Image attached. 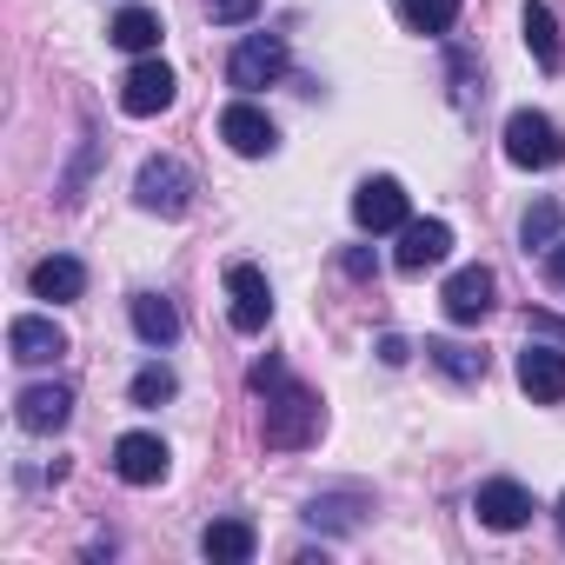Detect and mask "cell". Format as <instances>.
Returning a JSON list of instances; mask_svg holds the SVG:
<instances>
[{"mask_svg":"<svg viewBox=\"0 0 565 565\" xmlns=\"http://www.w3.org/2000/svg\"><path fill=\"white\" fill-rule=\"evenodd\" d=\"M81 294H87V266H81V259L54 253V259H41V266H34V300L67 307V300H81Z\"/></svg>","mask_w":565,"mask_h":565,"instance_id":"obj_17","label":"cell"},{"mask_svg":"<svg viewBox=\"0 0 565 565\" xmlns=\"http://www.w3.org/2000/svg\"><path fill=\"white\" fill-rule=\"evenodd\" d=\"M134 333H140L147 347H173V340H180V313H173V300L140 294V300H134Z\"/></svg>","mask_w":565,"mask_h":565,"instance_id":"obj_19","label":"cell"},{"mask_svg":"<svg viewBox=\"0 0 565 565\" xmlns=\"http://www.w3.org/2000/svg\"><path fill=\"white\" fill-rule=\"evenodd\" d=\"M519 28H525V47H532V61H539V67H558V61H565V41H558V21H552L545 0H532Z\"/></svg>","mask_w":565,"mask_h":565,"instance_id":"obj_20","label":"cell"},{"mask_svg":"<svg viewBox=\"0 0 565 565\" xmlns=\"http://www.w3.org/2000/svg\"><path fill=\"white\" fill-rule=\"evenodd\" d=\"M353 220H360V233H399V226L413 220V200H406V186H399L393 173H373V180L353 193Z\"/></svg>","mask_w":565,"mask_h":565,"instance_id":"obj_8","label":"cell"},{"mask_svg":"<svg viewBox=\"0 0 565 565\" xmlns=\"http://www.w3.org/2000/svg\"><path fill=\"white\" fill-rule=\"evenodd\" d=\"M200 552H206L213 565H246V558L259 552V532H253L246 519H213V525L200 532Z\"/></svg>","mask_w":565,"mask_h":565,"instance_id":"obj_16","label":"cell"},{"mask_svg":"<svg viewBox=\"0 0 565 565\" xmlns=\"http://www.w3.org/2000/svg\"><path fill=\"white\" fill-rule=\"evenodd\" d=\"M532 333H552V340H565V320H552V313H532Z\"/></svg>","mask_w":565,"mask_h":565,"instance_id":"obj_28","label":"cell"},{"mask_svg":"<svg viewBox=\"0 0 565 565\" xmlns=\"http://www.w3.org/2000/svg\"><path fill=\"white\" fill-rule=\"evenodd\" d=\"M505 160L525 167V173H552V167L565 160V134H558V120L519 107V114L505 120Z\"/></svg>","mask_w":565,"mask_h":565,"instance_id":"obj_2","label":"cell"},{"mask_svg":"<svg viewBox=\"0 0 565 565\" xmlns=\"http://www.w3.org/2000/svg\"><path fill=\"white\" fill-rule=\"evenodd\" d=\"M340 266H347V273H353V279H373V273H380V259H373V253H366V246H353V253H347V259H340Z\"/></svg>","mask_w":565,"mask_h":565,"instance_id":"obj_26","label":"cell"},{"mask_svg":"<svg viewBox=\"0 0 565 565\" xmlns=\"http://www.w3.org/2000/svg\"><path fill=\"white\" fill-rule=\"evenodd\" d=\"M114 472H120L127 486H160V479H167V439H153V433H120V439H114Z\"/></svg>","mask_w":565,"mask_h":565,"instance_id":"obj_14","label":"cell"},{"mask_svg":"<svg viewBox=\"0 0 565 565\" xmlns=\"http://www.w3.org/2000/svg\"><path fill=\"white\" fill-rule=\"evenodd\" d=\"M14 419H21V433L54 439V433L74 419V393H67V386H28V393L14 399Z\"/></svg>","mask_w":565,"mask_h":565,"instance_id":"obj_13","label":"cell"},{"mask_svg":"<svg viewBox=\"0 0 565 565\" xmlns=\"http://www.w3.org/2000/svg\"><path fill=\"white\" fill-rule=\"evenodd\" d=\"M492 300H499L492 266H459L446 287H439V307H446V320H452V327H479V320L492 313Z\"/></svg>","mask_w":565,"mask_h":565,"instance_id":"obj_6","label":"cell"},{"mask_svg":"<svg viewBox=\"0 0 565 565\" xmlns=\"http://www.w3.org/2000/svg\"><path fill=\"white\" fill-rule=\"evenodd\" d=\"M173 67L160 61V54H140L134 67H127V81H120V107L134 114V120H153V114H167L173 107Z\"/></svg>","mask_w":565,"mask_h":565,"instance_id":"obj_4","label":"cell"},{"mask_svg":"<svg viewBox=\"0 0 565 565\" xmlns=\"http://www.w3.org/2000/svg\"><path fill=\"white\" fill-rule=\"evenodd\" d=\"M472 512H479L486 532H519V525H532V492L519 479H486L472 492Z\"/></svg>","mask_w":565,"mask_h":565,"instance_id":"obj_9","label":"cell"},{"mask_svg":"<svg viewBox=\"0 0 565 565\" xmlns=\"http://www.w3.org/2000/svg\"><path fill=\"white\" fill-rule=\"evenodd\" d=\"M399 21H406L413 34H452L459 0H399Z\"/></svg>","mask_w":565,"mask_h":565,"instance_id":"obj_23","label":"cell"},{"mask_svg":"<svg viewBox=\"0 0 565 565\" xmlns=\"http://www.w3.org/2000/svg\"><path fill=\"white\" fill-rule=\"evenodd\" d=\"M226 313H233V333H266L273 320V287L259 266H226Z\"/></svg>","mask_w":565,"mask_h":565,"instance_id":"obj_7","label":"cell"},{"mask_svg":"<svg viewBox=\"0 0 565 565\" xmlns=\"http://www.w3.org/2000/svg\"><path fill=\"white\" fill-rule=\"evenodd\" d=\"M266 406H259V439L273 446V452H307L313 439H320V426H327V406H320V393H307L300 380H287L279 373L266 393H259Z\"/></svg>","mask_w":565,"mask_h":565,"instance_id":"obj_1","label":"cell"},{"mask_svg":"<svg viewBox=\"0 0 565 565\" xmlns=\"http://www.w3.org/2000/svg\"><path fill=\"white\" fill-rule=\"evenodd\" d=\"M279 74H287V41H279V34H246V41L233 47V61H226V81H233L239 94H259V87H273Z\"/></svg>","mask_w":565,"mask_h":565,"instance_id":"obj_5","label":"cell"},{"mask_svg":"<svg viewBox=\"0 0 565 565\" xmlns=\"http://www.w3.org/2000/svg\"><path fill=\"white\" fill-rule=\"evenodd\" d=\"M259 14V0H206V21H220V28H246Z\"/></svg>","mask_w":565,"mask_h":565,"instance_id":"obj_25","label":"cell"},{"mask_svg":"<svg viewBox=\"0 0 565 565\" xmlns=\"http://www.w3.org/2000/svg\"><path fill=\"white\" fill-rule=\"evenodd\" d=\"M446 253H452V226H446V220H406V226H399V253H393V266L419 279L426 266H446Z\"/></svg>","mask_w":565,"mask_h":565,"instance_id":"obj_11","label":"cell"},{"mask_svg":"<svg viewBox=\"0 0 565 565\" xmlns=\"http://www.w3.org/2000/svg\"><path fill=\"white\" fill-rule=\"evenodd\" d=\"M552 287H558V294H565V239H558V246H552Z\"/></svg>","mask_w":565,"mask_h":565,"instance_id":"obj_29","label":"cell"},{"mask_svg":"<svg viewBox=\"0 0 565 565\" xmlns=\"http://www.w3.org/2000/svg\"><path fill=\"white\" fill-rule=\"evenodd\" d=\"M8 353H14L21 366H54V360L67 353V333H61L54 320H41V313H21V320L8 327Z\"/></svg>","mask_w":565,"mask_h":565,"instance_id":"obj_15","label":"cell"},{"mask_svg":"<svg viewBox=\"0 0 565 565\" xmlns=\"http://www.w3.org/2000/svg\"><path fill=\"white\" fill-rule=\"evenodd\" d=\"M558 226H565L558 200H532V206H525V220H519V239H525V253H532V246H539V253H552V246H558Z\"/></svg>","mask_w":565,"mask_h":565,"instance_id":"obj_22","label":"cell"},{"mask_svg":"<svg viewBox=\"0 0 565 565\" xmlns=\"http://www.w3.org/2000/svg\"><path fill=\"white\" fill-rule=\"evenodd\" d=\"M107 41L127 47V54H153V47H160V14H153V8H120L114 28H107Z\"/></svg>","mask_w":565,"mask_h":565,"instance_id":"obj_18","label":"cell"},{"mask_svg":"<svg viewBox=\"0 0 565 565\" xmlns=\"http://www.w3.org/2000/svg\"><path fill=\"white\" fill-rule=\"evenodd\" d=\"M220 140H226L239 160H266V153L279 147V127H273L253 100H233V107L220 114Z\"/></svg>","mask_w":565,"mask_h":565,"instance_id":"obj_10","label":"cell"},{"mask_svg":"<svg viewBox=\"0 0 565 565\" xmlns=\"http://www.w3.org/2000/svg\"><path fill=\"white\" fill-rule=\"evenodd\" d=\"M380 360H386V366H406V360H413V347H406L399 333H386V340H380Z\"/></svg>","mask_w":565,"mask_h":565,"instance_id":"obj_27","label":"cell"},{"mask_svg":"<svg viewBox=\"0 0 565 565\" xmlns=\"http://www.w3.org/2000/svg\"><path fill=\"white\" fill-rule=\"evenodd\" d=\"M134 200H140V213H160V220H180L186 206H193V173L180 167V160H147L140 173H134Z\"/></svg>","mask_w":565,"mask_h":565,"instance_id":"obj_3","label":"cell"},{"mask_svg":"<svg viewBox=\"0 0 565 565\" xmlns=\"http://www.w3.org/2000/svg\"><path fill=\"white\" fill-rule=\"evenodd\" d=\"M127 393H134V406H160V399H173V393H180V380H173V366H160V360H153V366H140V373H134V386H127Z\"/></svg>","mask_w":565,"mask_h":565,"instance_id":"obj_24","label":"cell"},{"mask_svg":"<svg viewBox=\"0 0 565 565\" xmlns=\"http://www.w3.org/2000/svg\"><path fill=\"white\" fill-rule=\"evenodd\" d=\"M426 360H433L446 380H459V386L486 380V353H472V347H459V340H426Z\"/></svg>","mask_w":565,"mask_h":565,"instance_id":"obj_21","label":"cell"},{"mask_svg":"<svg viewBox=\"0 0 565 565\" xmlns=\"http://www.w3.org/2000/svg\"><path fill=\"white\" fill-rule=\"evenodd\" d=\"M519 386L532 393V406H558V399H565V347L532 340V347L519 353Z\"/></svg>","mask_w":565,"mask_h":565,"instance_id":"obj_12","label":"cell"},{"mask_svg":"<svg viewBox=\"0 0 565 565\" xmlns=\"http://www.w3.org/2000/svg\"><path fill=\"white\" fill-rule=\"evenodd\" d=\"M558 532H565V492H558Z\"/></svg>","mask_w":565,"mask_h":565,"instance_id":"obj_30","label":"cell"}]
</instances>
